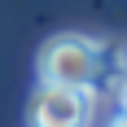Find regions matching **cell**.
Masks as SVG:
<instances>
[{"label":"cell","mask_w":127,"mask_h":127,"mask_svg":"<svg viewBox=\"0 0 127 127\" xmlns=\"http://www.w3.org/2000/svg\"><path fill=\"white\" fill-rule=\"evenodd\" d=\"M96 92L92 88H66V83H39L31 96V127H92Z\"/></svg>","instance_id":"7a4b0ae2"},{"label":"cell","mask_w":127,"mask_h":127,"mask_svg":"<svg viewBox=\"0 0 127 127\" xmlns=\"http://www.w3.org/2000/svg\"><path fill=\"white\" fill-rule=\"evenodd\" d=\"M110 127H127V110H118V114L110 118Z\"/></svg>","instance_id":"277c9868"},{"label":"cell","mask_w":127,"mask_h":127,"mask_svg":"<svg viewBox=\"0 0 127 127\" xmlns=\"http://www.w3.org/2000/svg\"><path fill=\"white\" fill-rule=\"evenodd\" d=\"M105 44L92 35H53L39 48V83H66V88H92L105 66Z\"/></svg>","instance_id":"6da1fadb"},{"label":"cell","mask_w":127,"mask_h":127,"mask_svg":"<svg viewBox=\"0 0 127 127\" xmlns=\"http://www.w3.org/2000/svg\"><path fill=\"white\" fill-rule=\"evenodd\" d=\"M114 96H118V110H127V70L114 79Z\"/></svg>","instance_id":"3957f363"}]
</instances>
